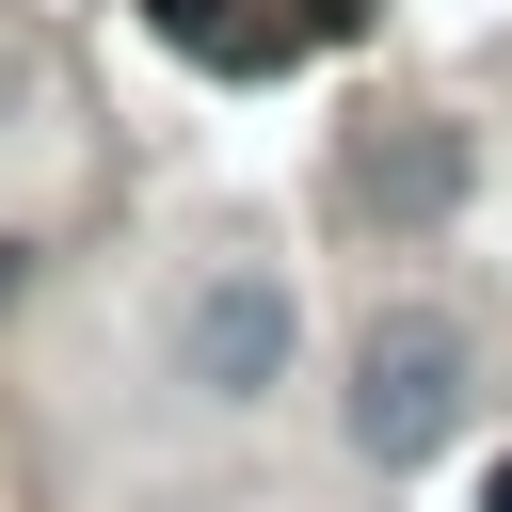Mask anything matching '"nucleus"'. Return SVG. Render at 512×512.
<instances>
[{"instance_id": "f257e3e1", "label": "nucleus", "mask_w": 512, "mask_h": 512, "mask_svg": "<svg viewBox=\"0 0 512 512\" xmlns=\"http://www.w3.org/2000/svg\"><path fill=\"white\" fill-rule=\"evenodd\" d=\"M464 416V320L448 304H384L368 352H352V448L368 464H432Z\"/></svg>"}, {"instance_id": "f03ea898", "label": "nucleus", "mask_w": 512, "mask_h": 512, "mask_svg": "<svg viewBox=\"0 0 512 512\" xmlns=\"http://www.w3.org/2000/svg\"><path fill=\"white\" fill-rule=\"evenodd\" d=\"M336 192H352V224H448L464 208V128H432V112H368L352 128V160H336Z\"/></svg>"}, {"instance_id": "7ed1b4c3", "label": "nucleus", "mask_w": 512, "mask_h": 512, "mask_svg": "<svg viewBox=\"0 0 512 512\" xmlns=\"http://www.w3.org/2000/svg\"><path fill=\"white\" fill-rule=\"evenodd\" d=\"M176 352H192L208 400H272V384H288V288H272V272H208L192 320H176Z\"/></svg>"}, {"instance_id": "20e7f679", "label": "nucleus", "mask_w": 512, "mask_h": 512, "mask_svg": "<svg viewBox=\"0 0 512 512\" xmlns=\"http://www.w3.org/2000/svg\"><path fill=\"white\" fill-rule=\"evenodd\" d=\"M144 32L192 48V64H224V80H272V64L320 48V0H144Z\"/></svg>"}, {"instance_id": "39448f33", "label": "nucleus", "mask_w": 512, "mask_h": 512, "mask_svg": "<svg viewBox=\"0 0 512 512\" xmlns=\"http://www.w3.org/2000/svg\"><path fill=\"white\" fill-rule=\"evenodd\" d=\"M480 512H512V464H496V480H480Z\"/></svg>"}]
</instances>
